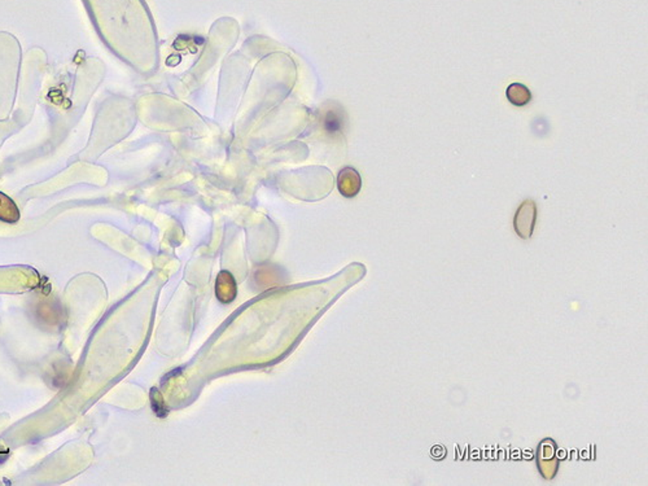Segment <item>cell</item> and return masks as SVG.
I'll list each match as a JSON object with an SVG mask.
<instances>
[{
    "instance_id": "cell-4",
    "label": "cell",
    "mask_w": 648,
    "mask_h": 486,
    "mask_svg": "<svg viewBox=\"0 0 648 486\" xmlns=\"http://www.w3.org/2000/svg\"><path fill=\"white\" fill-rule=\"evenodd\" d=\"M215 296L222 304H231L238 296L236 281L231 272H221L215 281Z\"/></svg>"
},
{
    "instance_id": "cell-6",
    "label": "cell",
    "mask_w": 648,
    "mask_h": 486,
    "mask_svg": "<svg viewBox=\"0 0 648 486\" xmlns=\"http://www.w3.org/2000/svg\"><path fill=\"white\" fill-rule=\"evenodd\" d=\"M506 95L509 103L515 107H525L532 100V93L528 87L518 82L509 84L506 90Z\"/></svg>"
},
{
    "instance_id": "cell-3",
    "label": "cell",
    "mask_w": 648,
    "mask_h": 486,
    "mask_svg": "<svg viewBox=\"0 0 648 486\" xmlns=\"http://www.w3.org/2000/svg\"><path fill=\"white\" fill-rule=\"evenodd\" d=\"M337 188L340 194L346 198L357 196L362 188V178L360 173L352 166L344 168L337 177Z\"/></svg>"
},
{
    "instance_id": "cell-9",
    "label": "cell",
    "mask_w": 648,
    "mask_h": 486,
    "mask_svg": "<svg viewBox=\"0 0 648 486\" xmlns=\"http://www.w3.org/2000/svg\"><path fill=\"white\" fill-rule=\"evenodd\" d=\"M151 405H152V409H153V411L157 415L158 418H167L169 409H167V403L164 401L162 394L158 391L157 388L151 389Z\"/></svg>"
},
{
    "instance_id": "cell-7",
    "label": "cell",
    "mask_w": 648,
    "mask_h": 486,
    "mask_svg": "<svg viewBox=\"0 0 648 486\" xmlns=\"http://www.w3.org/2000/svg\"><path fill=\"white\" fill-rule=\"evenodd\" d=\"M20 219V210L13 200L6 194L0 192V221L7 224H15Z\"/></svg>"
},
{
    "instance_id": "cell-5",
    "label": "cell",
    "mask_w": 648,
    "mask_h": 486,
    "mask_svg": "<svg viewBox=\"0 0 648 486\" xmlns=\"http://www.w3.org/2000/svg\"><path fill=\"white\" fill-rule=\"evenodd\" d=\"M345 113L341 108H331L324 113L322 126L328 135H339L345 129Z\"/></svg>"
},
{
    "instance_id": "cell-1",
    "label": "cell",
    "mask_w": 648,
    "mask_h": 486,
    "mask_svg": "<svg viewBox=\"0 0 648 486\" xmlns=\"http://www.w3.org/2000/svg\"><path fill=\"white\" fill-rule=\"evenodd\" d=\"M557 444L553 439H542L537 448V467L545 480L555 478L560 459L557 457Z\"/></svg>"
},
{
    "instance_id": "cell-8",
    "label": "cell",
    "mask_w": 648,
    "mask_h": 486,
    "mask_svg": "<svg viewBox=\"0 0 648 486\" xmlns=\"http://www.w3.org/2000/svg\"><path fill=\"white\" fill-rule=\"evenodd\" d=\"M280 274L278 269H272L271 266H266L259 269L254 275V281L259 284V288H269L280 283Z\"/></svg>"
},
{
    "instance_id": "cell-2",
    "label": "cell",
    "mask_w": 648,
    "mask_h": 486,
    "mask_svg": "<svg viewBox=\"0 0 648 486\" xmlns=\"http://www.w3.org/2000/svg\"><path fill=\"white\" fill-rule=\"evenodd\" d=\"M536 222H537V205L534 200L528 198L523 201V204L518 206L516 210V214L514 218L515 233L524 240L530 239L534 231Z\"/></svg>"
}]
</instances>
